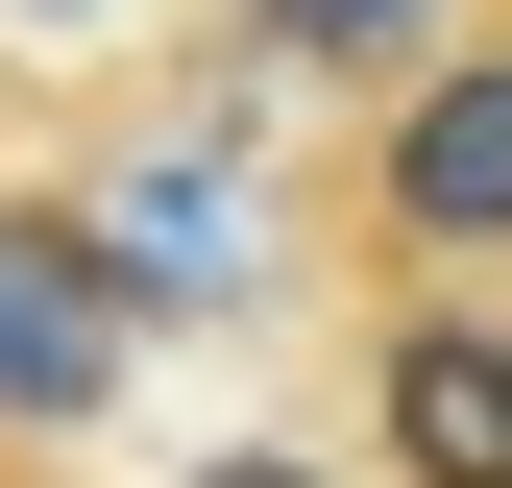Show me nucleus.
Masks as SVG:
<instances>
[{
  "mask_svg": "<svg viewBox=\"0 0 512 488\" xmlns=\"http://www.w3.org/2000/svg\"><path fill=\"white\" fill-rule=\"evenodd\" d=\"M244 25H269L293 74H391V49H415V0H244Z\"/></svg>",
  "mask_w": 512,
  "mask_h": 488,
  "instance_id": "obj_4",
  "label": "nucleus"
},
{
  "mask_svg": "<svg viewBox=\"0 0 512 488\" xmlns=\"http://www.w3.org/2000/svg\"><path fill=\"white\" fill-rule=\"evenodd\" d=\"M122 342H147V293H122V244L74 196H0V440H74L122 391Z\"/></svg>",
  "mask_w": 512,
  "mask_h": 488,
  "instance_id": "obj_1",
  "label": "nucleus"
},
{
  "mask_svg": "<svg viewBox=\"0 0 512 488\" xmlns=\"http://www.w3.org/2000/svg\"><path fill=\"white\" fill-rule=\"evenodd\" d=\"M196 488H317V464H196Z\"/></svg>",
  "mask_w": 512,
  "mask_h": 488,
  "instance_id": "obj_5",
  "label": "nucleus"
},
{
  "mask_svg": "<svg viewBox=\"0 0 512 488\" xmlns=\"http://www.w3.org/2000/svg\"><path fill=\"white\" fill-rule=\"evenodd\" d=\"M366 440H391V488H512V318L415 293L366 342Z\"/></svg>",
  "mask_w": 512,
  "mask_h": 488,
  "instance_id": "obj_3",
  "label": "nucleus"
},
{
  "mask_svg": "<svg viewBox=\"0 0 512 488\" xmlns=\"http://www.w3.org/2000/svg\"><path fill=\"white\" fill-rule=\"evenodd\" d=\"M366 244H391V269H488V244H512V49H439V74L391 98Z\"/></svg>",
  "mask_w": 512,
  "mask_h": 488,
  "instance_id": "obj_2",
  "label": "nucleus"
}]
</instances>
